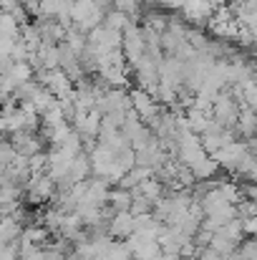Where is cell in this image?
Returning a JSON list of instances; mask_svg holds the SVG:
<instances>
[{
    "label": "cell",
    "instance_id": "obj_1",
    "mask_svg": "<svg viewBox=\"0 0 257 260\" xmlns=\"http://www.w3.org/2000/svg\"><path fill=\"white\" fill-rule=\"evenodd\" d=\"M199 260H219V255H217L214 250H207V253H204V255H202Z\"/></svg>",
    "mask_w": 257,
    "mask_h": 260
}]
</instances>
